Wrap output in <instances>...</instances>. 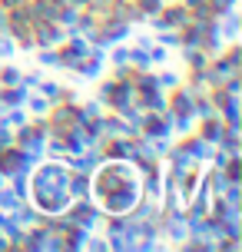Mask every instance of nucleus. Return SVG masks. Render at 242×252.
Segmentation results:
<instances>
[{
  "mask_svg": "<svg viewBox=\"0 0 242 252\" xmlns=\"http://www.w3.org/2000/svg\"><path fill=\"white\" fill-rule=\"evenodd\" d=\"M222 57L236 66V70H242V43L239 40H226V47H222Z\"/></svg>",
  "mask_w": 242,
  "mask_h": 252,
  "instance_id": "29",
  "label": "nucleus"
},
{
  "mask_svg": "<svg viewBox=\"0 0 242 252\" xmlns=\"http://www.w3.org/2000/svg\"><path fill=\"white\" fill-rule=\"evenodd\" d=\"M0 33H7V10H0Z\"/></svg>",
  "mask_w": 242,
  "mask_h": 252,
  "instance_id": "46",
  "label": "nucleus"
},
{
  "mask_svg": "<svg viewBox=\"0 0 242 252\" xmlns=\"http://www.w3.org/2000/svg\"><path fill=\"white\" fill-rule=\"evenodd\" d=\"M20 73H24V70H20V66H17V63H0V87H17V83H20Z\"/></svg>",
  "mask_w": 242,
  "mask_h": 252,
  "instance_id": "25",
  "label": "nucleus"
},
{
  "mask_svg": "<svg viewBox=\"0 0 242 252\" xmlns=\"http://www.w3.org/2000/svg\"><path fill=\"white\" fill-rule=\"evenodd\" d=\"M106 246H110V252H129V246H126L123 236H106Z\"/></svg>",
  "mask_w": 242,
  "mask_h": 252,
  "instance_id": "40",
  "label": "nucleus"
},
{
  "mask_svg": "<svg viewBox=\"0 0 242 252\" xmlns=\"http://www.w3.org/2000/svg\"><path fill=\"white\" fill-rule=\"evenodd\" d=\"M7 249V236H3V232H0V252Z\"/></svg>",
  "mask_w": 242,
  "mask_h": 252,
  "instance_id": "48",
  "label": "nucleus"
},
{
  "mask_svg": "<svg viewBox=\"0 0 242 252\" xmlns=\"http://www.w3.org/2000/svg\"><path fill=\"white\" fill-rule=\"evenodd\" d=\"M133 47H153V37H150V33H136Z\"/></svg>",
  "mask_w": 242,
  "mask_h": 252,
  "instance_id": "44",
  "label": "nucleus"
},
{
  "mask_svg": "<svg viewBox=\"0 0 242 252\" xmlns=\"http://www.w3.org/2000/svg\"><path fill=\"white\" fill-rule=\"evenodd\" d=\"M40 80H43V66H33V70L20 73V87H24V90H37Z\"/></svg>",
  "mask_w": 242,
  "mask_h": 252,
  "instance_id": "33",
  "label": "nucleus"
},
{
  "mask_svg": "<svg viewBox=\"0 0 242 252\" xmlns=\"http://www.w3.org/2000/svg\"><path fill=\"white\" fill-rule=\"evenodd\" d=\"M179 50V60L186 63V70H203L209 63V53H203L199 47H176Z\"/></svg>",
  "mask_w": 242,
  "mask_h": 252,
  "instance_id": "15",
  "label": "nucleus"
},
{
  "mask_svg": "<svg viewBox=\"0 0 242 252\" xmlns=\"http://www.w3.org/2000/svg\"><path fill=\"white\" fill-rule=\"evenodd\" d=\"M219 116H222V123H242V100L229 96V103L219 110Z\"/></svg>",
  "mask_w": 242,
  "mask_h": 252,
  "instance_id": "24",
  "label": "nucleus"
},
{
  "mask_svg": "<svg viewBox=\"0 0 242 252\" xmlns=\"http://www.w3.org/2000/svg\"><path fill=\"white\" fill-rule=\"evenodd\" d=\"M133 73H136V66H133V63H113V66H110V76H113V80H120V83H126V80H133Z\"/></svg>",
  "mask_w": 242,
  "mask_h": 252,
  "instance_id": "32",
  "label": "nucleus"
},
{
  "mask_svg": "<svg viewBox=\"0 0 242 252\" xmlns=\"http://www.w3.org/2000/svg\"><path fill=\"white\" fill-rule=\"evenodd\" d=\"M20 163H24V150H20V146H3V150H0V176L3 179L13 176V173L20 169Z\"/></svg>",
  "mask_w": 242,
  "mask_h": 252,
  "instance_id": "13",
  "label": "nucleus"
},
{
  "mask_svg": "<svg viewBox=\"0 0 242 252\" xmlns=\"http://www.w3.org/2000/svg\"><path fill=\"white\" fill-rule=\"evenodd\" d=\"M96 146H100L103 159H129V153H133V139H129V136H103Z\"/></svg>",
  "mask_w": 242,
  "mask_h": 252,
  "instance_id": "8",
  "label": "nucleus"
},
{
  "mask_svg": "<svg viewBox=\"0 0 242 252\" xmlns=\"http://www.w3.org/2000/svg\"><path fill=\"white\" fill-rule=\"evenodd\" d=\"M66 3H70V7H77V10H83V7H87V0H66Z\"/></svg>",
  "mask_w": 242,
  "mask_h": 252,
  "instance_id": "47",
  "label": "nucleus"
},
{
  "mask_svg": "<svg viewBox=\"0 0 242 252\" xmlns=\"http://www.w3.org/2000/svg\"><path fill=\"white\" fill-rule=\"evenodd\" d=\"M153 73H156V83H159V90H173L176 83H182V73H176V70H169V66H153Z\"/></svg>",
  "mask_w": 242,
  "mask_h": 252,
  "instance_id": "19",
  "label": "nucleus"
},
{
  "mask_svg": "<svg viewBox=\"0 0 242 252\" xmlns=\"http://www.w3.org/2000/svg\"><path fill=\"white\" fill-rule=\"evenodd\" d=\"M3 146H13V126H7L0 120V150H3Z\"/></svg>",
  "mask_w": 242,
  "mask_h": 252,
  "instance_id": "41",
  "label": "nucleus"
},
{
  "mask_svg": "<svg viewBox=\"0 0 242 252\" xmlns=\"http://www.w3.org/2000/svg\"><path fill=\"white\" fill-rule=\"evenodd\" d=\"M24 0H0V10H13V7H20Z\"/></svg>",
  "mask_w": 242,
  "mask_h": 252,
  "instance_id": "45",
  "label": "nucleus"
},
{
  "mask_svg": "<svg viewBox=\"0 0 242 252\" xmlns=\"http://www.w3.org/2000/svg\"><path fill=\"white\" fill-rule=\"evenodd\" d=\"M7 186H10L20 199L30 196V179H27V173H13V176H7Z\"/></svg>",
  "mask_w": 242,
  "mask_h": 252,
  "instance_id": "28",
  "label": "nucleus"
},
{
  "mask_svg": "<svg viewBox=\"0 0 242 252\" xmlns=\"http://www.w3.org/2000/svg\"><path fill=\"white\" fill-rule=\"evenodd\" d=\"M153 43H159V47H166V50H176L179 47V30H156Z\"/></svg>",
  "mask_w": 242,
  "mask_h": 252,
  "instance_id": "30",
  "label": "nucleus"
},
{
  "mask_svg": "<svg viewBox=\"0 0 242 252\" xmlns=\"http://www.w3.org/2000/svg\"><path fill=\"white\" fill-rule=\"evenodd\" d=\"M87 239H90V229H83V226H70V229L63 232V252H83Z\"/></svg>",
  "mask_w": 242,
  "mask_h": 252,
  "instance_id": "14",
  "label": "nucleus"
},
{
  "mask_svg": "<svg viewBox=\"0 0 242 252\" xmlns=\"http://www.w3.org/2000/svg\"><path fill=\"white\" fill-rule=\"evenodd\" d=\"M47 123H50V133H60V136H63L70 126H83L80 100L77 103H50V110H47Z\"/></svg>",
  "mask_w": 242,
  "mask_h": 252,
  "instance_id": "3",
  "label": "nucleus"
},
{
  "mask_svg": "<svg viewBox=\"0 0 242 252\" xmlns=\"http://www.w3.org/2000/svg\"><path fill=\"white\" fill-rule=\"evenodd\" d=\"M169 120H173V133L176 136H186V133L196 129V116L192 113H169Z\"/></svg>",
  "mask_w": 242,
  "mask_h": 252,
  "instance_id": "21",
  "label": "nucleus"
},
{
  "mask_svg": "<svg viewBox=\"0 0 242 252\" xmlns=\"http://www.w3.org/2000/svg\"><path fill=\"white\" fill-rule=\"evenodd\" d=\"M129 63H133L136 70H153V63H150V47H133V43H129Z\"/></svg>",
  "mask_w": 242,
  "mask_h": 252,
  "instance_id": "26",
  "label": "nucleus"
},
{
  "mask_svg": "<svg viewBox=\"0 0 242 252\" xmlns=\"http://www.w3.org/2000/svg\"><path fill=\"white\" fill-rule=\"evenodd\" d=\"M0 186H7V179H3V176H0Z\"/></svg>",
  "mask_w": 242,
  "mask_h": 252,
  "instance_id": "49",
  "label": "nucleus"
},
{
  "mask_svg": "<svg viewBox=\"0 0 242 252\" xmlns=\"http://www.w3.org/2000/svg\"><path fill=\"white\" fill-rule=\"evenodd\" d=\"M176 146L186 153L189 159H196V163H206V159H209V150H212V146H209V143H206L196 129H192V133H186V136H179Z\"/></svg>",
  "mask_w": 242,
  "mask_h": 252,
  "instance_id": "6",
  "label": "nucleus"
},
{
  "mask_svg": "<svg viewBox=\"0 0 242 252\" xmlns=\"http://www.w3.org/2000/svg\"><path fill=\"white\" fill-rule=\"evenodd\" d=\"M222 129H226V123H222V116H219V113L196 120V133H199V136H203L209 146H219V139H222Z\"/></svg>",
  "mask_w": 242,
  "mask_h": 252,
  "instance_id": "10",
  "label": "nucleus"
},
{
  "mask_svg": "<svg viewBox=\"0 0 242 252\" xmlns=\"http://www.w3.org/2000/svg\"><path fill=\"white\" fill-rule=\"evenodd\" d=\"M63 213L70 216L73 226H83V229H90V232H96V229H100V219H103V213H100V206H96L93 196H90V199H70V206H66Z\"/></svg>",
  "mask_w": 242,
  "mask_h": 252,
  "instance_id": "2",
  "label": "nucleus"
},
{
  "mask_svg": "<svg viewBox=\"0 0 242 252\" xmlns=\"http://www.w3.org/2000/svg\"><path fill=\"white\" fill-rule=\"evenodd\" d=\"M66 192H70L73 199H90V196H93L90 173H83V169H70V173H66Z\"/></svg>",
  "mask_w": 242,
  "mask_h": 252,
  "instance_id": "11",
  "label": "nucleus"
},
{
  "mask_svg": "<svg viewBox=\"0 0 242 252\" xmlns=\"http://www.w3.org/2000/svg\"><path fill=\"white\" fill-rule=\"evenodd\" d=\"M219 173L226 176V183H242V153L229 156V159H226V166H222Z\"/></svg>",
  "mask_w": 242,
  "mask_h": 252,
  "instance_id": "22",
  "label": "nucleus"
},
{
  "mask_svg": "<svg viewBox=\"0 0 242 252\" xmlns=\"http://www.w3.org/2000/svg\"><path fill=\"white\" fill-rule=\"evenodd\" d=\"M189 17L196 20V24H206V27H209V24H216V20H219L216 13L209 10V3H206V0L199 3V7H192V10H189Z\"/></svg>",
  "mask_w": 242,
  "mask_h": 252,
  "instance_id": "31",
  "label": "nucleus"
},
{
  "mask_svg": "<svg viewBox=\"0 0 242 252\" xmlns=\"http://www.w3.org/2000/svg\"><path fill=\"white\" fill-rule=\"evenodd\" d=\"M37 53V66H43V70H60V57H57V47H40Z\"/></svg>",
  "mask_w": 242,
  "mask_h": 252,
  "instance_id": "23",
  "label": "nucleus"
},
{
  "mask_svg": "<svg viewBox=\"0 0 242 252\" xmlns=\"http://www.w3.org/2000/svg\"><path fill=\"white\" fill-rule=\"evenodd\" d=\"M103 113V103L93 96V100H87V103H80V116H83V123L87 120H93V116H100Z\"/></svg>",
  "mask_w": 242,
  "mask_h": 252,
  "instance_id": "35",
  "label": "nucleus"
},
{
  "mask_svg": "<svg viewBox=\"0 0 242 252\" xmlns=\"http://www.w3.org/2000/svg\"><path fill=\"white\" fill-rule=\"evenodd\" d=\"M186 20H189V10L179 0H166L156 17H146V24L153 27V30H179Z\"/></svg>",
  "mask_w": 242,
  "mask_h": 252,
  "instance_id": "4",
  "label": "nucleus"
},
{
  "mask_svg": "<svg viewBox=\"0 0 242 252\" xmlns=\"http://www.w3.org/2000/svg\"><path fill=\"white\" fill-rule=\"evenodd\" d=\"M10 216H13V219H17L24 229H27V226H40V222H43V213H40V209H37L30 199H20V202H17V209H10Z\"/></svg>",
  "mask_w": 242,
  "mask_h": 252,
  "instance_id": "12",
  "label": "nucleus"
},
{
  "mask_svg": "<svg viewBox=\"0 0 242 252\" xmlns=\"http://www.w3.org/2000/svg\"><path fill=\"white\" fill-rule=\"evenodd\" d=\"M140 133L146 139H159V136H173V120H169V113H143V126Z\"/></svg>",
  "mask_w": 242,
  "mask_h": 252,
  "instance_id": "5",
  "label": "nucleus"
},
{
  "mask_svg": "<svg viewBox=\"0 0 242 252\" xmlns=\"http://www.w3.org/2000/svg\"><path fill=\"white\" fill-rule=\"evenodd\" d=\"M206 3H209V10L216 13V17H222V13H229L236 7V0H206Z\"/></svg>",
  "mask_w": 242,
  "mask_h": 252,
  "instance_id": "39",
  "label": "nucleus"
},
{
  "mask_svg": "<svg viewBox=\"0 0 242 252\" xmlns=\"http://www.w3.org/2000/svg\"><path fill=\"white\" fill-rule=\"evenodd\" d=\"M106 7H110V0H87V10L93 13H106Z\"/></svg>",
  "mask_w": 242,
  "mask_h": 252,
  "instance_id": "42",
  "label": "nucleus"
},
{
  "mask_svg": "<svg viewBox=\"0 0 242 252\" xmlns=\"http://www.w3.org/2000/svg\"><path fill=\"white\" fill-rule=\"evenodd\" d=\"M106 17H113L120 24H146V17H143L136 7H133V0H110V7H106Z\"/></svg>",
  "mask_w": 242,
  "mask_h": 252,
  "instance_id": "9",
  "label": "nucleus"
},
{
  "mask_svg": "<svg viewBox=\"0 0 242 252\" xmlns=\"http://www.w3.org/2000/svg\"><path fill=\"white\" fill-rule=\"evenodd\" d=\"M27 90L17 83V87H0V110H10V106H24Z\"/></svg>",
  "mask_w": 242,
  "mask_h": 252,
  "instance_id": "17",
  "label": "nucleus"
},
{
  "mask_svg": "<svg viewBox=\"0 0 242 252\" xmlns=\"http://www.w3.org/2000/svg\"><path fill=\"white\" fill-rule=\"evenodd\" d=\"M163 3H166V0H133V7H136V10H140L143 17H156Z\"/></svg>",
  "mask_w": 242,
  "mask_h": 252,
  "instance_id": "34",
  "label": "nucleus"
},
{
  "mask_svg": "<svg viewBox=\"0 0 242 252\" xmlns=\"http://www.w3.org/2000/svg\"><path fill=\"white\" fill-rule=\"evenodd\" d=\"M219 33H222V40H239V13H236V7L219 17Z\"/></svg>",
  "mask_w": 242,
  "mask_h": 252,
  "instance_id": "18",
  "label": "nucleus"
},
{
  "mask_svg": "<svg viewBox=\"0 0 242 252\" xmlns=\"http://www.w3.org/2000/svg\"><path fill=\"white\" fill-rule=\"evenodd\" d=\"M37 90H40V93H43L50 103H77V100H80V93H77L73 87H63L60 80H47V76L40 80Z\"/></svg>",
  "mask_w": 242,
  "mask_h": 252,
  "instance_id": "7",
  "label": "nucleus"
},
{
  "mask_svg": "<svg viewBox=\"0 0 242 252\" xmlns=\"http://www.w3.org/2000/svg\"><path fill=\"white\" fill-rule=\"evenodd\" d=\"M13 53H17V43H13V37L0 33V60H10Z\"/></svg>",
  "mask_w": 242,
  "mask_h": 252,
  "instance_id": "38",
  "label": "nucleus"
},
{
  "mask_svg": "<svg viewBox=\"0 0 242 252\" xmlns=\"http://www.w3.org/2000/svg\"><path fill=\"white\" fill-rule=\"evenodd\" d=\"M83 252H110L106 236H93V232H90V239H87V246H83Z\"/></svg>",
  "mask_w": 242,
  "mask_h": 252,
  "instance_id": "36",
  "label": "nucleus"
},
{
  "mask_svg": "<svg viewBox=\"0 0 242 252\" xmlns=\"http://www.w3.org/2000/svg\"><path fill=\"white\" fill-rule=\"evenodd\" d=\"M43 3H47V7L53 10V20H57V13H60V10L66 7V0H43Z\"/></svg>",
  "mask_w": 242,
  "mask_h": 252,
  "instance_id": "43",
  "label": "nucleus"
},
{
  "mask_svg": "<svg viewBox=\"0 0 242 252\" xmlns=\"http://www.w3.org/2000/svg\"><path fill=\"white\" fill-rule=\"evenodd\" d=\"M0 120L7 126H24L30 120V113H27L24 106H10V110H0Z\"/></svg>",
  "mask_w": 242,
  "mask_h": 252,
  "instance_id": "27",
  "label": "nucleus"
},
{
  "mask_svg": "<svg viewBox=\"0 0 242 252\" xmlns=\"http://www.w3.org/2000/svg\"><path fill=\"white\" fill-rule=\"evenodd\" d=\"M63 143H66V156L87 150V139H83V129H80V126H70V129H66V133H63Z\"/></svg>",
  "mask_w": 242,
  "mask_h": 252,
  "instance_id": "20",
  "label": "nucleus"
},
{
  "mask_svg": "<svg viewBox=\"0 0 242 252\" xmlns=\"http://www.w3.org/2000/svg\"><path fill=\"white\" fill-rule=\"evenodd\" d=\"M133 37V27L129 24H120V20H113V17H106V13H100V20H96V30L93 33H87V43L90 47H113V43H123V40Z\"/></svg>",
  "mask_w": 242,
  "mask_h": 252,
  "instance_id": "1",
  "label": "nucleus"
},
{
  "mask_svg": "<svg viewBox=\"0 0 242 252\" xmlns=\"http://www.w3.org/2000/svg\"><path fill=\"white\" fill-rule=\"evenodd\" d=\"M24 110L30 116H47V110H50V100L40 93V90H27V100H24Z\"/></svg>",
  "mask_w": 242,
  "mask_h": 252,
  "instance_id": "16",
  "label": "nucleus"
},
{
  "mask_svg": "<svg viewBox=\"0 0 242 252\" xmlns=\"http://www.w3.org/2000/svg\"><path fill=\"white\" fill-rule=\"evenodd\" d=\"M150 63H153V66L169 63V50H166V47H159V43H153V47H150Z\"/></svg>",
  "mask_w": 242,
  "mask_h": 252,
  "instance_id": "37",
  "label": "nucleus"
}]
</instances>
